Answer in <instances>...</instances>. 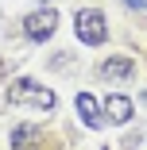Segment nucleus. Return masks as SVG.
Returning a JSON list of instances; mask_svg holds the SVG:
<instances>
[{
    "mask_svg": "<svg viewBox=\"0 0 147 150\" xmlns=\"http://www.w3.org/2000/svg\"><path fill=\"white\" fill-rule=\"evenodd\" d=\"M77 115H81V123H85V127H101V123H105L101 104H97L89 93H77Z\"/></svg>",
    "mask_w": 147,
    "mask_h": 150,
    "instance_id": "nucleus-5",
    "label": "nucleus"
},
{
    "mask_svg": "<svg viewBox=\"0 0 147 150\" xmlns=\"http://www.w3.org/2000/svg\"><path fill=\"white\" fill-rule=\"evenodd\" d=\"M31 139H39V127H35V123H19V127L12 131V146H19V150L31 146Z\"/></svg>",
    "mask_w": 147,
    "mask_h": 150,
    "instance_id": "nucleus-7",
    "label": "nucleus"
},
{
    "mask_svg": "<svg viewBox=\"0 0 147 150\" xmlns=\"http://www.w3.org/2000/svg\"><path fill=\"white\" fill-rule=\"evenodd\" d=\"M74 31H77V39H81L85 46H101L105 35H108L105 12H97V8H81V12L74 16Z\"/></svg>",
    "mask_w": 147,
    "mask_h": 150,
    "instance_id": "nucleus-1",
    "label": "nucleus"
},
{
    "mask_svg": "<svg viewBox=\"0 0 147 150\" xmlns=\"http://www.w3.org/2000/svg\"><path fill=\"white\" fill-rule=\"evenodd\" d=\"M101 77L105 81H132L136 77V62L132 58H105L101 62Z\"/></svg>",
    "mask_w": 147,
    "mask_h": 150,
    "instance_id": "nucleus-4",
    "label": "nucleus"
},
{
    "mask_svg": "<svg viewBox=\"0 0 147 150\" xmlns=\"http://www.w3.org/2000/svg\"><path fill=\"white\" fill-rule=\"evenodd\" d=\"M132 100L128 96H108L105 100V119H108V123H128V119H132Z\"/></svg>",
    "mask_w": 147,
    "mask_h": 150,
    "instance_id": "nucleus-6",
    "label": "nucleus"
},
{
    "mask_svg": "<svg viewBox=\"0 0 147 150\" xmlns=\"http://www.w3.org/2000/svg\"><path fill=\"white\" fill-rule=\"evenodd\" d=\"M124 4H132V8H147V0H124Z\"/></svg>",
    "mask_w": 147,
    "mask_h": 150,
    "instance_id": "nucleus-8",
    "label": "nucleus"
},
{
    "mask_svg": "<svg viewBox=\"0 0 147 150\" xmlns=\"http://www.w3.org/2000/svg\"><path fill=\"white\" fill-rule=\"evenodd\" d=\"M8 100L12 104H31V108H43V112L54 108V93L47 85H35V81H12L8 85Z\"/></svg>",
    "mask_w": 147,
    "mask_h": 150,
    "instance_id": "nucleus-2",
    "label": "nucleus"
},
{
    "mask_svg": "<svg viewBox=\"0 0 147 150\" xmlns=\"http://www.w3.org/2000/svg\"><path fill=\"white\" fill-rule=\"evenodd\" d=\"M54 31H58V16L50 8H39V12H31V16L23 19V35L31 39V42H47Z\"/></svg>",
    "mask_w": 147,
    "mask_h": 150,
    "instance_id": "nucleus-3",
    "label": "nucleus"
}]
</instances>
